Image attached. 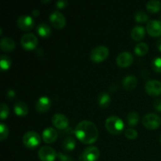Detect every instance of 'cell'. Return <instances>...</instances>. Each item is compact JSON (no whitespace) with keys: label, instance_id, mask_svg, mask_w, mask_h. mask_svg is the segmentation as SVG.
I'll list each match as a JSON object with an SVG mask.
<instances>
[{"label":"cell","instance_id":"obj_14","mask_svg":"<svg viewBox=\"0 0 161 161\" xmlns=\"http://www.w3.org/2000/svg\"><path fill=\"white\" fill-rule=\"evenodd\" d=\"M133 55L128 51H124L119 53L116 58V64L120 68L128 67L133 62Z\"/></svg>","mask_w":161,"mask_h":161},{"label":"cell","instance_id":"obj_30","mask_svg":"<svg viewBox=\"0 0 161 161\" xmlns=\"http://www.w3.org/2000/svg\"><path fill=\"white\" fill-rule=\"evenodd\" d=\"M9 135V128L7 126L3 123L0 124V140L3 141L6 139Z\"/></svg>","mask_w":161,"mask_h":161},{"label":"cell","instance_id":"obj_12","mask_svg":"<svg viewBox=\"0 0 161 161\" xmlns=\"http://www.w3.org/2000/svg\"><path fill=\"white\" fill-rule=\"evenodd\" d=\"M52 124L59 130H64L69 127V119L61 113H56L52 117Z\"/></svg>","mask_w":161,"mask_h":161},{"label":"cell","instance_id":"obj_31","mask_svg":"<svg viewBox=\"0 0 161 161\" xmlns=\"http://www.w3.org/2000/svg\"><path fill=\"white\" fill-rule=\"evenodd\" d=\"M124 134H125V136L127 137L128 139L133 140L135 139L138 136V132L136 130H135L134 128H127L124 130Z\"/></svg>","mask_w":161,"mask_h":161},{"label":"cell","instance_id":"obj_20","mask_svg":"<svg viewBox=\"0 0 161 161\" xmlns=\"http://www.w3.org/2000/svg\"><path fill=\"white\" fill-rule=\"evenodd\" d=\"M146 36V29L142 25H136L134 27L130 32V36L135 41L142 40Z\"/></svg>","mask_w":161,"mask_h":161},{"label":"cell","instance_id":"obj_18","mask_svg":"<svg viewBox=\"0 0 161 161\" xmlns=\"http://www.w3.org/2000/svg\"><path fill=\"white\" fill-rule=\"evenodd\" d=\"M137 83H138V80L133 75H128L125 76L122 82L124 88L127 91H131V90L135 89V86H137Z\"/></svg>","mask_w":161,"mask_h":161},{"label":"cell","instance_id":"obj_29","mask_svg":"<svg viewBox=\"0 0 161 161\" xmlns=\"http://www.w3.org/2000/svg\"><path fill=\"white\" fill-rule=\"evenodd\" d=\"M9 113V108L8 105L5 103H2L0 105V118L2 120H4L8 117Z\"/></svg>","mask_w":161,"mask_h":161},{"label":"cell","instance_id":"obj_39","mask_svg":"<svg viewBox=\"0 0 161 161\" xmlns=\"http://www.w3.org/2000/svg\"><path fill=\"white\" fill-rule=\"evenodd\" d=\"M160 142H161V136L160 137Z\"/></svg>","mask_w":161,"mask_h":161},{"label":"cell","instance_id":"obj_32","mask_svg":"<svg viewBox=\"0 0 161 161\" xmlns=\"http://www.w3.org/2000/svg\"><path fill=\"white\" fill-rule=\"evenodd\" d=\"M152 67L155 72L161 73V58H154L152 62Z\"/></svg>","mask_w":161,"mask_h":161},{"label":"cell","instance_id":"obj_22","mask_svg":"<svg viewBox=\"0 0 161 161\" xmlns=\"http://www.w3.org/2000/svg\"><path fill=\"white\" fill-rule=\"evenodd\" d=\"M97 103L101 108H107L111 103V97L108 93H101L97 97Z\"/></svg>","mask_w":161,"mask_h":161},{"label":"cell","instance_id":"obj_38","mask_svg":"<svg viewBox=\"0 0 161 161\" xmlns=\"http://www.w3.org/2000/svg\"><path fill=\"white\" fill-rule=\"evenodd\" d=\"M31 14H32V15L36 17H37V16H39V11L38 10V9H34V10L32 11V13H31Z\"/></svg>","mask_w":161,"mask_h":161},{"label":"cell","instance_id":"obj_3","mask_svg":"<svg viewBox=\"0 0 161 161\" xmlns=\"http://www.w3.org/2000/svg\"><path fill=\"white\" fill-rule=\"evenodd\" d=\"M23 143L28 149H35L41 143V137L39 134L34 130L28 131L24 135Z\"/></svg>","mask_w":161,"mask_h":161},{"label":"cell","instance_id":"obj_19","mask_svg":"<svg viewBox=\"0 0 161 161\" xmlns=\"http://www.w3.org/2000/svg\"><path fill=\"white\" fill-rule=\"evenodd\" d=\"M14 113L17 116H25L28 114V107L26 103L21 101H17L14 103Z\"/></svg>","mask_w":161,"mask_h":161},{"label":"cell","instance_id":"obj_16","mask_svg":"<svg viewBox=\"0 0 161 161\" xmlns=\"http://www.w3.org/2000/svg\"><path fill=\"white\" fill-rule=\"evenodd\" d=\"M58 131L53 127H47L42 131V138L47 144L54 142L58 138Z\"/></svg>","mask_w":161,"mask_h":161},{"label":"cell","instance_id":"obj_26","mask_svg":"<svg viewBox=\"0 0 161 161\" xmlns=\"http://www.w3.org/2000/svg\"><path fill=\"white\" fill-rule=\"evenodd\" d=\"M149 50V47L146 42H139L135 47V53L138 56H144Z\"/></svg>","mask_w":161,"mask_h":161},{"label":"cell","instance_id":"obj_27","mask_svg":"<svg viewBox=\"0 0 161 161\" xmlns=\"http://www.w3.org/2000/svg\"><path fill=\"white\" fill-rule=\"evenodd\" d=\"M11 64H12V61H11L10 58L7 55H2L1 61H0V65H1L2 70H8L10 68Z\"/></svg>","mask_w":161,"mask_h":161},{"label":"cell","instance_id":"obj_37","mask_svg":"<svg viewBox=\"0 0 161 161\" xmlns=\"http://www.w3.org/2000/svg\"><path fill=\"white\" fill-rule=\"evenodd\" d=\"M157 48H158V50L161 52V38H160V39L157 40Z\"/></svg>","mask_w":161,"mask_h":161},{"label":"cell","instance_id":"obj_7","mask_svg":"<svg viewBox=\"0 0 161 161\" xmlns=\"http://www.w3.org/2000/svg\"><path fill=\"white\" fill-rule=\"evenodd\" d=\"M39 158L42 161H54L58 153L54 149L49 146H42L38 152Z\"/></svg>","mask_w":161,"mask_h":161},{"label":"cell","instance_id":"obj_33","mask_svg":"<svg viewBox=\"0 0 161 161\" xmlns=\"http://www.w3.org/2000/svg\"><path fill=\"white\" fill-rule=\"evenodd\" d=\"M58 158L59 159L60 161H73V159H72V157L62 153H58Z\"/></svg>","mask_w":161,"mask_h":161},{"label":"cell","instance_id":"obj_23","mask_svg":"<svg viewBox=\"0 0 161 161\" xmlns=\"http://www.w3.org/2000/svg\"><path fill=\"white\" fill-rule=\"evenodd\" d=\"M146 9L152 14L159 12L161 9V2L158 0H150L146 3Z\"/></svg>","mask_w":161,"mask_h":161},{"label":"cell","instance_id":"obj_1","mask_svg":"<svg viewBox=\"0 0 161 161\" xmlns=\"http://www.w3.org/2000/svg\"><path fill=\"white\" fill-rule=\"evenodd\" d=\"M75 137L84 144H92L98 138V130L93 122L83 120L79 123L74 130Z\"/></svg>","mask_w":161,"mask_h":161},{"label":"cell","instance_id":"obj_17","mask_svg":"<svg viewBox=\"0 0 161 161\" xmlns=\"http://www.w3.org/2000/svg\"><path fill=\"white\" fill-rule=\"evenodd\" d=\"M0 47L4 52H11L15 49V42L10 37H4L0 41Z\"/></svg>","mask_w":161,"mask_h":161},{"label":"cell","instance_id":"obj_8","mask_svg":"<svg viewBox=\"0 0 161 161\" xmlns=\"http://www.w3.org/2000/svg\"><path fill=\"white\" fill-rule=\"evenodd\" d=\"M100 157V151L96 146H88L83 150L81 155L83 161H97Z\"/></svg>","mask_w":161,"mask_h":161},{"label":"cell","instance_id":"obj_6","mask_svg":"<svg viewBox=\"0 0 161 161\" xmlns=\"http://www.w3.org/2000/svg\"><path fill=\"white\" fill-rule=\"evenodd\" d=\"M38 38L35 34L31 32L25 33L20 39V44L22 47L27 50H34L38 45Z\"/></svg>","mask_w":161,"mask_h":161},{"label":"cell","instance_id":"obj_4","mask_svg":"<svg viewBox=\"0 0 161 161\" xmlns=\"http://www.w3.org/2000/svg\"><path fill=\"white\" fill-rule=\"evenodd\" d=\"M109 54V50L107 47L105 46H98L91 50V59L94 62L99 63L105 61Z\"/></svg>","mask_w":161,"mask_h":161},{"label":"cell","instance_id":"obj_25","mask_svg":"<svg viewBox=\"0 0 161 161\" xmlns=\"http://www.w3.org/2000/svg\"><path fill=\"white\" fill-rule=\"evenodd\" d=\"M127 121L129 126L135 127L138 124V121H139V115L136 112H130L127 115Z\"/></svg>","mask_w":161,"mask_h":161},{"label":"cell","instance_id":"obj_40","mask_svg":"<svg viewBox=\"0 0 161 161\" xmlns=\"http://www.w3.org/2000/svg\"><path fill=\"white\" fill-rule=\"evenodd\" d=\"M160 19H161V15H160Z\"/></svg>","mask_w":161,"mask_h":161},{"label":"cell","instance_id":"obj_5","mask_svg":"<svg viewBox=\"0 0 161 161\" xmlns=\"http://www.w3.org/2000/svg\"><path fill=\"white\" fill-rule=\"evenodd\" d=\"M142 124L147 129L154 130L160 127L161 118L156 113H147L143 116Z\"/></svg>","mask_w":161,"mask_h":161},{"label":"cell","instance_id":"obj_11","mask_svg":"<svg viewBox=\"0 0 161 161\" xmlns=\"http://www.w3.org/2000/svg\"><path fill=\"white\" fill-rule=\"evenodd\" d=\"M146 31L149 36L153 37H158L161 36V20H151L146 25Z\"/></svg>","mask_w":161,"mask_h":161},{"label":"cell","instance_id":"obj_9","mask_svg":"<svg viewBox=\"0 0 161 161\" xmlns=\"http://www.w3.org/2000/svg\"><path fill=\"white\" fill-rule=\"evenodd\" d=\"M145 90L149 95L158 96L161 94V82L160 80H149L145 84Z\"/></svg>","mask_w":161,"mask_h":161},{"label":"cell","instance_id":"obj_34","mask_svg":"<svg viewBox=\"0 0 161 161\" xmlns=\"http://www.w3.org/2000/svg\"><path fill=\"white\" fill-rule=\"evenodd\" d=\"M68 3L66 0H58L56 3V6L58 9H63L67 6Z\"/></svg>","mask_w":161,"mask_h":161},{"label":"cell","instance_id":"obj_35","mask_svg":"<svg viewBox=\"0 0 161 161\" xmlns=\"http://www.w3.org/2000/svg\"><path fill=\"white\" fill-rule=\"evenodd\" d=\"M153 106L154 108H155L157 111L158 112H161V99L158 98L157 100H155L153 103Z\"/></svg>","mask_w":161,"mask_h":161},{"label":"cell","instance_id":"obj_15","mask_svg":"<svg viewBox=\"0 0 161 161\" xmlns=\"http://www.w3.org/2000/svg\"><path fill=\"white\" fill-rule=\"evenodd\" d=\"M51 107V101L48 97L42 96L37 100L36 103V109L39 113H45Z\"/></svg>","mask_w":161,"mask_h":161},{"label":"cell","instance_id":"obj_13","mask_svg":"<svg viewBox=\"0 0 161 161\" xmlns=\"http://www.w3.org/2000/svg\"><path fill=\"white\" fill-rule=\"evenodd\" d=\"M17 26L24 31H28L31 29L35 25V20L31 16L21 15L18 17L17 20Z\"/></svg>","mask_w":161,"mask_h":161},{"label":"cell","instance_id":"obj_36","mask_svg":"<svg viewBox=\"0 0 161 161\" xmlns=\"http://www.w3.org/2000/svg\"><path fill=\"white\" fill-rule=\"evenodd\" d=\"M15 95H16V93L13 89H9L7 91V92H6V97H7V98L9 99L14 98Z\"/></svg>","mask_w":161,"mask_h":161},{"label":"cell","instance_id":"obj_2","mask_svg":"<svg viewBox=\"0 0 161 161\" xmlns=\"http://www.w3.org/2000/svg\"><path fill=\"white\" fill-rule=\"evenodd\" d=\"M105 128L112 135H119L124 128V123L117 116H111L105 120Z\"/></svg>","mask_w":161,"mask_h":161},{"label":"cell","instance_id":"obj_10","mask_svg":"<svg viewBox=\"0 0 161 161\" xmlns=\"http://www.w3.org/2000/svg\"><path fill=\"white\" fill-rule=\"evenodd\" d=\"M50 21L57 29H61L65 26L66 20L64 16L59 11H53L50 15Z\"/></svg>","mask_w":161,"mask_h":161},{"label":"cell","instance_id":"obj_28","mask_svg":"<svg viewBox=\"0 0 161 161\" xmlns=\"http://www.w3.org/2000/svg\"><path fill=\"white\" fill-rule=\"evenodd\" d=\"M135 20L138 23H144L149 20V16L144 11L138 10L135 14Z\"/></svg>","mask_w":161,"mask_h":161},{"label":"cell","instance_id":"obj_21","mask_svg":"<svg viewBox=\"0 0 161 161\" xmlns=\"http://www.w3.org/2000/svg\"><path fill=\"white\" fill-rule=\"evenodd\" d=\"M37 33L42 38H48L51 35V28L47 24L40 23L36 27Z\"/></svg>","mask_w":161,"mask_h":161},{"label":"cell","instance_id":"obj_24","mask_svg":"<svg viewBox=\"0 0 161 161\" xmlns=\"http://www.w3.org/2000/svg\"><path fill=\"white\" fill-rule=\"evenodd\" d=\"M75 146H76V142H75V138L71 136L64 138L62 142V147L64 148V150L69 151V152L73 150L75 148Z\"/></svg>","mask_w":161,"mask_h":161}]
</instances>
